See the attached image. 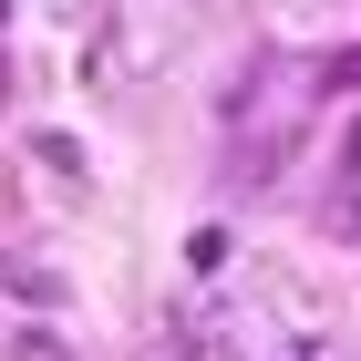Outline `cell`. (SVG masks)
Masks as SVG:
<instances>
[{
	"label": "cell",
	"instance_id": "ba28073f",
	"mask_svg": "<svg viewBox=\"0 0 361 361\" xmlns=\"http://www.w3.org/2000/svg\"><path fill=\"white\" fill-rule=\"evenodd\" d=\"M207 11H227V0H207Z\"/></svg>",
	"mask_w": 361,
	"mask_h": 361
},
{
	"label": "cell",
	"instance_id": "3957f363",
	"mask_svg": "<svg viewBox=\"0 0 361 361\" xmlns=\"http://www.w3.org/2000/svg\"><path fill=\"white\" fill-rule=\"evenodd\" d=\"M31 155H42V176H52L62 196L83 186V145H73V135H31Z\"/></svg>",
	"mask_w": 361,
	"mask_h": 361
},
{
	"label": "cell",
	"instance_id": "9c48e42d",
	"mask_svg": "<svg viewBox=\"0 0 361 361\" xmlns=\"http://www.w3.org/2000/svg\"><path fill=\"white\" fill-rule=\"evenodd\" d=\"M289 11H310V0H289Z\"/></svg>",
	"mask_w": 361,
	"mask_h": 361
},
{
	"label": "cell",
	"instance_id": "52a82bcc",
	"mask_svg": "<svg viewBox=\"0 0 361 361\" xmlns=\"http://www.w3.org/2000/svg\"><path fill=\"white\" fill-rule=\"evenodd\" d=\"M11 93H21V83H11V62H0V114H11Z\"/></svg>",
	"mask_w": 361,
	"mask_h": 361
},
{
	"label": "cell",
	"instance_id": "7a4b0ae2",
	"mask_svg": "<svg viewBox=\"0 0 361 361\" xmlns=\"http://www.w3.org/2000/svg\"><path fill=\"white\" fill-rule=\"evenodd\" d=\"M0 289L31 300V310H62V300H73V279H62L52 258H0Z\"/></svg>",
	"mask_w": 361,
	"mask_h": 361
},
{
	"label": "cell",
	"instance_id": "8992f818",
	"mask_svg": "<svg viewBox=\"0 0 361 361\" xmlns=\"http://www.w3.org/2000/svg\"><path fill=\"white\" fill-rule=\"evenodd\" d=\"M341 166H351V176H361V114H351V135H341Z\"/></svg>",
	"mask_w": 361,
	"mask_h": 361
},
{
	"label": "cell",
	"instance_id": "6da1fadb",
	"mask_svg": "<svg viewBox=\"0 0 361 361\" xmlns=\"http://www.w3.org/2000/svg\"><path fill=\"white\" fill-rule=\"evenodd\" d=\"M310 93H320V73H310V62H248V73L227 83V186H258V176H269V155H289V145H300Z\"/></svg>",
	"mask_w": 361,
	"mask_h": 361
},
{
	"label": "cell",
	"instance_id": "5b68a950",
	"mask_svg": "<svg viewBox=\"0 0 361 361\" xmlns=\"http://www.w3.org/2000/svg\"><path fill=\"white\" fill-rule=\"evenodd\" d=\"M320 83H361V42H351V52L331 62V73H320Z\"/></svg>",
	"mask_w": 361,
	"mask_h": 361
},
{
	"label": "cell",
	"instance_id": "277c9868",
	"mask_svg": "<svg viewBox=\"0 0 361 361\" xmlns=\"http://www.w3.org/2000/svg\"><path fill=\"white\" fill-rule=\"evenodd\" d=\"M11 361H73V341L42 331V320H21V331H11Z\"/></svg>",
	"mask_w": 361,
	"mask_h": 361
}]
</instances>
